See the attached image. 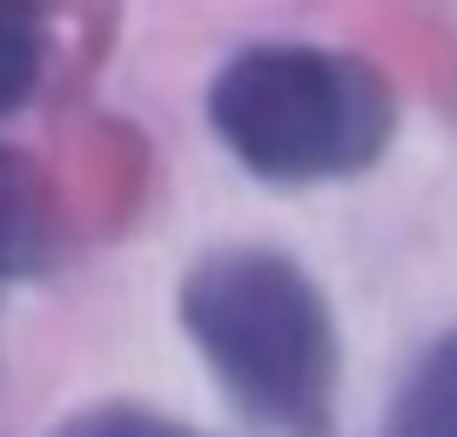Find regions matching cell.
<instances>
[{
	"mask_svg": "<svg viewBox=\"0 0 457 437\" xmlns=\"http://www.w3.org/2000/svg\"><path fill=\"white\" fill-rule=\"evenodd\" d=\"M188 343L228 404L276 437H329L343 391V343L329 297L283 249H209L175 290Z\"/></svg>",
	"mask_w": 457,
	"mask_h": 437,
	"instance_id": "1",
	"label": "cell"
},
{
	"mask_svg": "<svg viewBox=\"0 0 457 437\" xmlns=\"http://www.w3.org/2000/svg\"><path fill=\"white\" fill-rule=\"evenodd\" d=\"M209 128L262 182H350L384 162L397 135V95L363 55L316 41H256L215 68Z\"/></svg>",
	"mask_w": 457,
	"mask_h": 437,
	"instance_id": "2",
	"label": "cell"
},
{
	"mask_svg": "<svg viewBox=\"0 0 457 437\" xmlns=\"http://www.w3.org/2000/svg\"><path fill=\"white\" fill-rule=\"evenodd\" d=\"M54 249H61V215L47 175L34 169V155L0 148V282L47 276Z\"/></svg>",
	"mask_w": 457,
	"mask_h": 437,
	"instance_id": "3",
	"label": "cell"
},
{
	"mask_svg": "<svg viewBox=\"0 0 457 437\" xmlns=\"http://www.w3.org/2000/svg\"><path fill=\"white\" fill-rule=\"evenodd\" d=\"M390 437H457V330H444L403 377Z\"/></svg>",
	"mask_w": 457,
	"mask_h": 437,
	"instance_id": "4",
	"label": "cell"
},
{
	"mask_svg": "<svg viewBox=\"0 0 457 437\" xmlns=\"http://www.w3.org/2000/svg\"><path fill=\"white\" fill-rule=\"evenodd\" d=\"M47 61V0H0V114L34 95Z\"/></svg>",
	"mask_w": 457,
	"mask_h": 437,
	"instance_id": "5",
	"label": "cell"
},
{
	"mask_svg": "<svg viewBox=\"0 0 457 437\" xmlns=\"http://www.w3.org/2000/svg\"><path fill=\"white\" fill-rule=\"evenodd\" d=\"M47 437H202V431L148 404H87L74 417H61Z\"/></svg>",
	"mask_w": 457,
	"mask_h": 437,
	"instance_id": "6",
	"label": "cell"
}]
</instances>
